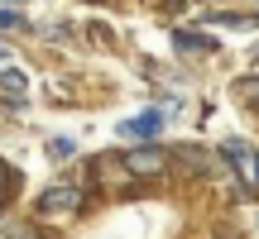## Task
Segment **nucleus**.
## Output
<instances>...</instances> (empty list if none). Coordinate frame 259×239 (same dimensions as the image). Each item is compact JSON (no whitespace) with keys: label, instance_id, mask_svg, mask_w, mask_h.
<instances>
[{"label":"nucleus","instance_id":"2","mask_svg":"<svg viewBox=\"0 0 259 239\" xmlns=\"http://www.w3.org/2000/svg\"><path fill=\"white\" fill-rule=\"evenodd\" d=\"M226 158H231V163L240 167V177H245L250 187H259V148L240 144V139H231V144H226Z\"/></svg>","mask_w":259,"mask_h":239},{"label":"nucleus","instance_id":"8","mask_svg":"<svg viewBox=\"0 0 259 239\" xmlns=\"http://www.w3.org/2000/svg\"><path fill=\"white\" fill-rule=\"evenodd\" d=\"M48 153H53V158H72L77 144H72V139H48Z\"/></svg>","mask_w":259,"mask_h":239},{"label":"nucleus","instance_id":"6","mask_svg":"<svg viewBox=\"0 0 259 239\" xmlns=\"http://www.w3.org/2000/svg\"><path fill=\"white\" fill-rule=\"evenodd\" d=\"M173 43L183 53H211V38H202V34H173Z\"/></svg>","mask_w":259,"mask_h":239},{"label":"nucleus","instance_id":"10","mask_svg":"<svg viewBox=\"0 0 259 239\" xmlns=\"http://www.w3.org/2000/svg\"><path fill=\"white\" fill-rule=\"evenodd\" d=\"M5 67H10V53H5V48H0V72H5Z\"/></svg>","mask_w":259,"mask_h":239},{"label":"nucleus","instance_id":"1","mask_svg":"<svg viewBox=\"0 0 259 239\" xmlns=\"http://www.w3.org/2000/svg\"><path fill=\"white\" fill-rule=\"evenodd\" d=\"M158 125H163V115H158V110H144V115H135V119H125V125H120V139H130V144L144 148L149 139L158 134Z\"/></svg>","mask_w":259,"mask_h":239},{"label":"nucleus","instance_id":"7","mask_svg":"<svg viewBox=\"0 0 259 239\" xmlns=\"http://www.w3.org/2000/svg\"><path fill=\"white\" fill-rule=\"evenodd\" d=\"M10 192H15V167H10L5 158H0V206L10 201Z\"/></svg>","mask_w":259,"mask_h":239},{"label":"nucleus","instance_id":"3","mask_svg":"<svg viewBox=\"0 0 259 239\" xmlns=\"http://www.w3.org/2000/svg\"><path fill=\"white\" fill-rule=\"evenodd\" d=\"M125 167H130V172H139V177H158V172H163V167H168V153H163V148H135V153H130L125 158Z\"/></svg>","mask_w":259,"mask_h":239},{"label":"nucleus","instance_id":"9","mask_svg":"<svg viewBox=\"0 0 259 239\" xmlns=\"http://www.w3.org/2000/svg\"><path fill=\"white\" fill-rule=\"evenodd\" d=\"M24 24V15H15V10H0V29H19Z\"/></svg>","mask_w":259,"mask_h":239},{"label":"nucleus","instance_id":"4","mask_svg":"<svg viewBox=\"0 0 259 239\" xmlns=\"http://www.w3.org/2000/svg\"><path fill=\"white\" fill-rule=\"evenodd\" d=\"M77 187H48L44 196H38V211L44 215H67V211H77Z\"/></svg>","mask_w":259,"mask_h":239},{"label":"nucleus","instance_id":"5","mask_svg":"<svg viewBox=\"0 0 259 239\" xmlns=\"http://www.w3.org/2000/svg\"><path fill=\"white\" fill-rule=\"evenodd\" d=\"M0 86H5L15 101H24V96H29V77L19 72V67H5V72H0Z\"/></svg>","mask_w":259,"mask_h":239}]
</instances>
